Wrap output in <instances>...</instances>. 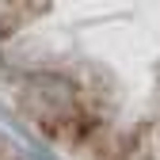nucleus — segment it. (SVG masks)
<instances>
[{
    "label": "nucleus",
    "mask_w": 160,
    "mask_h": 160,
    "mask_svg": "<svg viewBox=\"0 0 160 160\" xmlns=\"http://www.w3.org/2000/svg\"><path fill=\"white\" fill-rule=\"evenodd\" d=\"M53 111L84 160H160V8L76 15Z\"/></svg>",
    "instance_id": "f257e3e1"
}]
</instances>
